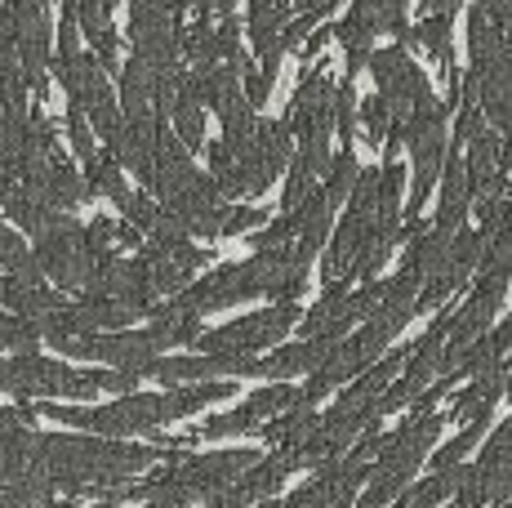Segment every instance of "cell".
Returning <instances> with one entry per match:
<instances>
[{
	"label": "cell",
	"mask_w": 512,
	"mask_h": 508,
	"mask_svg": "<svg viewBox=\"0 0 512 508\" xmlns=\"http://www.w3.org/2000/svg\"><path fill=\"white\" fill-rule=\"evenodd\" d=\"M308 272L312 263L294 259L290 246H272V250H254L241 263H219L205 277H192L170 304H179L196 317H210V312L250 304V299H299L308 290Z\"/></svg>",
	"instance_id": "obj_1"
},
{
	"label": "cell",
	"mask_w": 512,
	"mask_h": 508,
	"mask_svg": "<svg viewBox=\"0 0 512 508\" xmlns=\"http://www.w3.org/2000/svg\"><path fill=\"white\" fill-rule=\"evenodd\" d=\"M441 428H446V410H423L415 406V415H406L392 433L379 437V455L370 464L366 486L357 491L352 508H388L415 482V473L428 464L432 446L441 442Z\"/></svg>",
	"instance_id": "obj_2"
},
{
	"label": "cell",
	"mask_w": 512,
	"mask_h": 508,
	"mask_svg": "<svg viewBox=\"0 0 512 508\" xmlns=\"http://www.w3.org/2000/svg\"><path fill=\"white\" fill-rule=\"evenodd\" d=\"M36 415L67 424L76 433H94V437H152L156 428L170 424V406L165 393H125L107 406H58L45 402L36 406Z\"/></svg>",
	"instance_id": "obj_3"
},
{
	"label": "cell",
	"mask_w": 512,
	"mask_h": 508,
	"mask_svg": "<svg viewBox=\"0 0 512 508\" xmlns=\"http://www.w3.org/2000/svg\"><path fill=\"white\" fill-rule=\"evenodd\" d=\"M0 393L18 402H90L98 397V370H76L58 357L41 353H9L0 357Z\"/></svg>",
	"instance_id": "obj_4"
},
{
	"label": "cell",
	"mask_w": 512,
	"mask_h": 508,
	"mask_svg": "<svg viewBox=\"0 0 512 508\" xmlns=\"http://www.w3.org/2000/svg\"><path fill=\"white\" fill-rule=\"evenodd\" d=\"M303 308L299 299H277L272 308L245 312V317H232L214 330H201L196 335V353H236V357H259L268 348H277L281 339H290V330L299 326Z\"/></svg>",
	"instance_id": "obj_5"
},
{
	"label": "cell",
	"mask_w": 512,
	"mask_h": 508,
	"mask_svg": "<svg viewBox=\"0 0 512 508\" xmlns=\"http://www.w3.org/2000/svg\"><path fill=\"white\" fill-rule=\"evenodd\" d=\"M406 14H410V0H357L339 23H330L334 41L348 54V81H357V72H366V63H370L383 32H392V36L406 32L410 27Z\"/></svg>",
	"instance_id": "obj_6"
},
{
	"label": "cell",
	"mask_w": 512,
	"mask_h": 508,
	"mask_svg": "<svg viewBox=\"0 0 512 508\" xmlns=\"http://www.w3.org/2000/svg\"><path fill=\"white\" fill-rule=\"evenodd\" d=\"M32 254H36V263H41L49 286L67 290V295H81L85 281H90L94 259H98V254L85 246V228L72 219V214H63L54 228H45L41 237H36Z\"/></svg>",
	"instance_id": "obj_7"
},
{
	"label": "cell",
	"mask_w": 512,
	"mask_h": 508,
	"mask_svg": "<svg viewBox=\"0 0 512 508\" xmlns=\"http://www.w3.org/2000/svg\"><path fill=\"white\" fill-rule=\"evenodd\" d=\"M370 76H374V94H379L383 103H388V112H392V121H406L415 107L432 94V81H428V72L410 58V45H401V41H392V45H374V54H370Z\"/></svg>",
	"instance_id": "obj_8"
},
{
	"label": "cell",
	"mask_w": 512,
	"mask_h": 508,
	"mask_svg": "<svg viewBox=\"0 0 512 508\" xmlns=\"http://www.w3.org/2000/svg\"><path fill=\"white\" fill-rule=\"evenodd\" d=\"M299 402V384H290V379H272V384L254 388L250 397H245L236 410H223V415H210L201 428H192L196 442H223V437H245V433H259L263 424H268L272 415H281V410H290Z\"/></svg>",
	"instance_id": "obj_9"
},
{
	"label": "cell",
	"mask_w": 512,
	"mask_h": 508,
	"mask_svg": "<svg viewBox=\"0 0 512 508\" xmlns=\"http://www.w3.org/2000/svg\"><path fill=\"white\" fill-rule=\"evenodd\" d=\"M165 210L187 228V237H201V241H214L223 228V214H228V197L219 192V183L210 174L196 170L192 179H183L170 197L161 201Z\"/></svg>",
	"instance_id": "obj_10"
},
{
	"label": "cell",
	"mask_w": 512,
	"mask_h": 508,
	"mask_svg": "<svg viewBox=\"0 0 512 508\" xmlns=\"http://www.w3.org/2000/svg\"><path fill=\"white\" fill-rule=\"evenodd\" d=\"M143 379H161L165 388L174 384H201V379H254V357L236 353H187V357H152L143 366Z\"/></svg>",
	"instance_id": "obj_11"
},
{
	"label": "cell",
	"mask_w": 512,
	"mask_h": 508,
	"mask_svg": "<svg viewBox=\"0 0 512 508\" xmlns=\"http://www.w3.org/2000/svg\"><path fill=\"white\" fill-rule=\"evenodd\" d=\"M294 18V0H250L245 9V32H250V45H254V67H259L268 81H277L281 72V32L285 23Z\"/></svg>",
	"instance_id": "obj_12"
},
{
	"label": "cell",
	"mask_w": 512,
	"mask_h": 508,
	"mask_svg": "<svg viewBox=\"0 0 512 508\" xmlns=\"http://www.w3.org/2000/svg\"><path fill=\"white\" fill-rule=\"evenodd\" d=\"M285 219H290V254L303 263H317L321 246L330 241V228H334V214H339V205H334L321 188H312L308 197H303L294 210H281Z\"/></svg>",
	"instance_id": "obj_13"
},
{
	"label": "cell",
	"mask_w": 512,
	"mask_h": 508,
	"mask_svg": "<svg viewBox=\"0 0 512 508\" xmlns=\"http://www.w3.org/2000/svg\"><path fill=\"white\" fill-rule=\"evenodd\" d=\"M23 183L27 192H32L36 201H45L49 210H58V214H72L81 201H90V188H85V174L76 170L72 161H67L63 152L58 156H49V161L41 165V170H32V174H23Z\"/></svg>",
	"instance_id": "obj_14"
},
{
	"label": "cell",
	"mask_w": 512,
	"mask_h": 508,
	"mask_svg": "<svg viewBox=\"0 0 512 508\" xmlns=\"http://www.w3.org/2000/svg\"><path fill=\"white\" fill-rule=\"evenodd\" d=\"M343 344V335H317V339H294V344H277L263 357H254V379H299L326 361L334 348Z\"/></svg>",
	"instance_id": "obj_15"
},
{
	"label": "cell",
	"mask_w": 512,
	"mask_h": 508,
	"mask_svg": "<svg viewBox=\"0 0 512 508\" xmlns=\"http://www.w3.org/2000/svg\"><path fill=\"white\" fill-rule=\"evenodd\" d=\"M437 214H432V228L437 232H459L472 214V188H468V165L464 152L450 148L446 165H441V179H437Z\"/></svg>",
	"instance_id": "obj_16"
},
{
	"label": "cell",
	"mask_w": 512,
	"mask_h": 508,
	"mask_svg": "<svg viewBox=\"0 0 512 508\" xmlns=\"http://www.w3.org/2000/svg\"><path fill=\"white\" fill-rule=\"evenodd\" d=\"M504 366H512V317H495V326L481 330L459 353L455 370H450V384H464L481 370H504Z\"/></svg>",
	"instance_id": "obj_17"
},
{
	"label": "cell",
	"mask_w": 512,
	"mask_h": 508,
	"mask_svg": "<svg viewBox=\"0 0 512 508\" xmlns=\"http://www.w3.org/2000/svg\"><path fill=\"white\" fill-rule=\"evenodd\" d=\"M504 370H481V375H472L468 384L459 388L455 402H450L446 424H472V419H481V415H495L499 397H504Z\"/></svg>",
	"instance_id": "obj_18"
},
{
	"label": "cell",
	"mask_w": 512,
	"mask_h": 508,
	"mask_svg": "<svg viewBox=\"0 0 512 508\" xmlns=\"http://www.w3.org/2000/svg\"><path fill=\"white\" fill-rule=\"evenodd\" d=\"M170 130L179 134V143L187 152H201V143H205V103H201V94H196V76H192V67L183 72V81H179V94H174V107H170Z\"/></svg>",
	"instance_id": "obj_19"
},
{
	"label": "cell",
	"mask_w": 512,
	"mask_h": 508,
	"mask_svg": "<svg viewBox=\"0 0 512 508\" xmlns=\"http://www.w3.org/2000/svg\"><path fill=\"white\" fill-rule=\"evenodd\" d=\"M0 210L9 214V223H14V228L32 232V237H41L45 228H54V223L63 219V214L49 210L45 201H36L18 179H0Z\"/></svg>",
	"instance_id": "obj_20"
},
{
	"label": "cell",
	"mask_w": 512,
	"mask_h": 508,
	"mask_svg": "<svg viewBox=\"0 0 512 508\" xmlns=\"http://www.w3.org/2000/svg\"><path fill=\"white\" fill-rule=\"evenodd\" d=\"M254 156H259V174H263V183H277L281 174H285V165H290V156H294V134H290V125L285 121H263L259 116V125H254Z\"/></svg>",
	"instance_id": "obj_21"
},
{
	"label": "cell",
	"mask_w": 512,
	"mask_h": 508,
	"mask_svg": "<svg viewBox=\"0 0 512 508\" xmlns=\"http://www.w3.org/2000/svg\"><path fill=\"white\" fill-rule=\"evenodd\" d=\"M121 94H116V103H121V116H156V76L165 72H152V67L143 63V58L130 54V63H121Z\"/></svg>",
	"instance_id": "obj_22"
},
{
	"label": "cell",
	"mask_w": 512,
	"mask_h": 508,
	"mask_svg": "<svg viewBox=\"0 0 512 508\" xmlns=\"http://www.w3.org/2000/svg\"><path fill=\"white\" fill-rule=\"evenodd\" d=\"M85 188H90V201L94 197H107L112 205L125 201V192H130V183H125V170L121 161H116L112 152H94L90 161H85Z\"/></svg>",
	"instance_id": "obj_23"
},
{
	"label": "cell",
	"mask_w": 512,
	"mask_h": 508,
	"mask_svg": "<svg viewBox=\"0 0 512 508\" xmlns=\"http://www.w3.org/2000/svg\"><path fill=\"white\" fill-rule=\"evenodd\" d=\"M357 174H361V156H357V148L330 152V165H326V174L317 179V188L326 192L334 205H343V201H348V192H352V183H357Z\"/></svg>",
	"instance_id": "obj_24"
},
{
	"label": "cell",
	"mask_w": 512,
	"mask_h": 508,
	"mask_svg": "<svg viewBox=\"0 0 512 508\" xmlns=\"http://www.w3.org/2000/svg\"><path fill=\"white\" fill-rule=\"evenodd\" d=\"M486 428H490V415L472 419V424L459 428V433L450 437L446 446H437V451L428 455V464H432V468H455V464H464V459L472 455V446H477V442H486Z\"/></svg>",
	"instance_id": "obj_25"
},
{
	"label": "cell",
	"mask_w": 512,
	"mask_h": 508,
	"mask_svg": "<svg viewBox=\"0 0 512 508\" xmlns=\"http://www.w3.org/2000/svg\"><path fill=\"white\" fill-rule=\"evenodd\" d=\"M330 125L343 139V148H352V139H357V85H352L348 76H343L330 94Z\"/></svg>",
	"instance_id": "obj_26"
},
{
	"label": "cell",
	"mask_w": 512,
	"mask_h": 508,
	"mask_svg": "<svg viewBox=\"0 0 512 508\" xmlns=\"http://www.w3.org/2000/svg\"><path fill=\"white\" fill-rule=\"evenodd\" d=\"M357 130L366 134L370 148H383V139H388V130H392V112L379 94H370L366 103H357Z\"/></svg>",
	"instance_id": "obj_27"
},
{
	"label": "cell",
	"mask_w": 512,
	"mask_h": 508,
	"mask_svg": "<svg viewBox=\"0 0 512 508\" xmlns=\"http://www.w3.org/2000/svg\"><path fill=\"white\" fill-rule=\"evenodd\" d=\"M272 219V210L268 205H228V214H223V228H219V237H250L254 228H263V223Z\"/></svg>",
	"instance_id": "obj_28"
},
{
	"label": "cell",
	"mask_w": 512,
	"mask_h": 508,
	"mask_svg": "<svg viewBox=\"0 0 512 508\" xmlns=\"http://www.w3.org/2000/svg\"><path fill=\"white\" fill-rule=\"evenodd\" d=\"M63 125H67V143H72V152H76V161H90V156L98 152V143H94V130H90V121H85V112L81 107H72L67 103V112H63Z\"/></svg>",
	"instance_id": "obj_29"
},
{
	"label": "cell",
	"mask_w": 512,
	"mask_h": 508,
	"mask_svg": "<svg viewBox=\"0 0 512 508\" xmlns=\"http://www.w3.org/2000/svg\"><path fill=\"white\" fill-rule=\"evenodd\" d=\"M241 94H245V103L254 107V112H263L268 107V99H272V81L259 72L254 63H245L241 67Z\"/></svg>",
	"instance_id": "obj_30"
},
{
	"label": "cell",
	"mask_w": 512,
	"mask_h": 508,
	"mask_svg": "<svg viewBox=\"0 0 512 508\" xmlns=\"http://www.w3.org/2000/svg\"><path fill=\"white\" fill-rule=\"evenodd\" d=\"M139 379L143 375H134V370H98V388L103 393H112V397H125V393H139Z\"/></svg>",
	"instance_id": "obj_31"
},
{
	"label": "cell",
	"mask_w": 512,
	"mask_h": 508,
	"mask_svg": "<svg viewBox=\"0 0 512 508\" xmlns=\"http://www.w3.org/2000/svg\"><path fill=\"white\" fill-rule=\"evenodd\" d=\"M472 5H477L481 14L499 27V32H508V27H512V0H472Z\"/></svg>",
	"instance_id": "obj_32"
},
{
	"label": "cell",
	"mask_w": 512,
	"mask_h": 508,
	"mask_svg": "<svg viewBox=\"0 0 512 508\" xmlns=\"http://www.w3.org/2000/svg\"><path fill=\"white\" fill-rule=\"evenodd\" d=\"M183 9H192V14H210V18H228L236 14V0H179Z\"/></svg>",
	"instance_id": "obj_33"
},
{
	"label": "cell",
	"mask_w": 512,
	"mask_h": 508,
	"mask_svg": "<svg viewBox=\"0 0 512 508\" xmlns=\"http://www.w3.org/2000/svg\"><path fill=\"white\" fill-rule=\"evenodd\" d=\"M464 5H472V0H419V18L423 14H459Z\"/></svg>",
	"instance_id": "obj_34"
},
{
	"label": "cell",
	"mask_w": 512,
	"mask_h": 508,
	"mask_svg": "<svg viewBox=\"0 0 512 508\" xmlns=\"http://www.w3.org/2000/svg\"><path fill=\"white\" fill-rule=\"evenodd\" d=\"M116 5H121V0H103V9H107V18L116 14Z\"/></svg>",
	"instance_id": "obj_35"
},
{
	"label": "cell",
	"mask_w": 512,
	"mask_h": 508,
	"mask_svg": "<svg viewBox=\"0 0 512 508\" xmlns=\"http://www.w3.org/2000/svg\"><path fill=\"white\" fill-rule=\"evenodd\" d=\"M147 508H161V504H147Z\"/></svg>",
	"instance_id": "obj_36"
}]
</instances>
